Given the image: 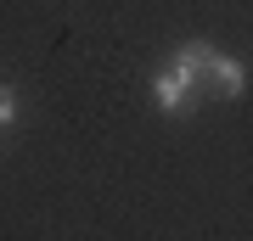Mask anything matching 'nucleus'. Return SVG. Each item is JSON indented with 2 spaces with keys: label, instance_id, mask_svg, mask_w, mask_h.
Wrapping results in <instances>:
<instances>
[{
  "label": "nucleus",
  "instance_id": "1",
  "mask_svg": "<svg viewBox=\"0 0 253 241\" xmlns=\"http://www.w3.org/2000/svg\"><path fill=\"white\" fill-rule=\"evenodd\" d=\"M146 96H152V107L163 112V118H191L203 107V79H191L186 68H174L169 56L146 73Z\"/></svg>",
  "mask_w": 253,
  "mask_h": 241
},
{
  "label": "nucleus",
  "instance_id": "2",
  "mask_svg": "<svg viewBox=\"0 0 253 241\" xmlns=\"http://www.w3.org/2000/svg\"><path fill=\"white\" fill-rule=\"evenodd\" d=\"M242 90H248V62H242V56H225V51H214V62H208V73H203V96L236 101Z\"/></svg>",
  "mask_w": 253,
  "mask_h": 241
},
{
  "label": "nucleus",
  "instance_id": "3",
  "mask_svg": "<svg viewBox=\"0 0 253 241\" xmlns=\"http://www.w3.org/2000/svg\"><path fill=\"white\" fill-rule=\"evenodd\" d=\"M169 62H174V68H186L191 79H203L208 62H214V45H208V39H180V45L169 51Z\"/></svg>",
  "mask_w": 253,
  "mask_h": 241
},
{
  "label": "nucleus",
  "instance_id": "4",
  "mask_svg": "<svg viewBox=\"0 0 253 241\" xmlns=\"http://www.w3.org/2000/svg\"><path fill=\"white\" fill-rule=\"evenodd\" d=\"M17 124H23V90L11 79H0V135H11Z\"/></svg>",
  "mask_w": 253,
  "mask_h": 241
}]
</instances>
